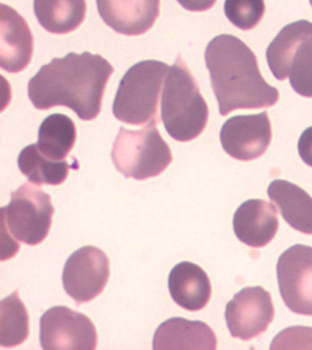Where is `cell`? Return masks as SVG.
Segmentation results:
<instances>
[{"label":"cell","instance_id":"obj_9","mask_svg":"<svg viewBox=\"0 0 312 350\" xmlns=\"http://www.w3.org/2000/svg\"><path fill=\"white\" fill-rule=\"evenodd\" d=\"M110 276V262L102 250L85 246L70 254L62 272L65 292L76 305L90 302L102 294Z\"/></svg>","mask_w":312,"mask_h":350},{"label":"cell","instance_id":"obj_25","mask_svg":"<svg viewBox=\"0 0 312 350\" xmlns=\"http://www.w3.org/2000/svg\"><path fill=\"white\" fill-rule=\"evenodd\" d=\"M298 154L305 164L312 167V126L301 134L298 143Z\"/></svg>","mask_w":312,"mask_h":350},{"label":"cell","instance_id":"obj_19","mask_svg":"<svg viewBox=\"0 0 312 350\" xmlns=\"http://www.w3.org/2000/svg\"><path fill=\"white\" fill-rule=\"evenodd\" d=\"M37 21L53 34H67L77 29L86 17V0H34Z\"/></svg>","mask_w":312,"mask_h":350},{"label":"cell","instance_id":"obj_13","mask_svg":"<svg viewBox=\"0 0 312 350\" xmlns=\"http://www.w3.org/2000/svg\"><path fill=\"white\" fill-rule=\"evenodd\" d=\"M97 10L113 31L126 36L146 33L158 20L161 0H96Z\"/></svg>","mask_w":312,"mask_h":350},{"label":"cell","instance_id":"obj_27","mask_svg":"<svg viewBox=\"0 0 312 350\" xmlns=\"http://www.w3.org/2000/svg\"><path fill=\"white\" fill-rule=\"evenodd\" d=\"M309 3H311V7H312V0H311V1H309Z\"/></svg>","mask_w":312,"mask_h":350},{"label":"cell","instance_id":"obj_17","mask_svg":"<svg viewBox=\"0 0 312 350\" xmlns=\"http://www.w3.org/2000/svg\"><path fill=\"white\" fill-rule=\"evenodd\" d=\"M168 284L172 299L186 310H202L211 299L210 278L202 267L194 262L176 265L170 271Z\"/></svg>","mask_w":312,"mask_h":350},{"label":"cell","instance_id":"obj_23","mask_svg":"<svg viewBox=\"0 0 312 350\" xmlns=\"http://www.w3.org/2000/svg\"><path fill=\"white\" fill-rule=\"evenodd\" d=\"M225 16L242 31H250L261 23L265 12L264 0H225Z\"/></svg>","mask_w":312,"mask_h":350},{"label":"cell","instance_id":"obj_16","mask_svg":"<svg viewBox=\"0 0 312 350\" xmlns=\"http://www.w3.org/2000/svg\"><path fill=\"white\" fill-rule=\"evenodd\" d=\"M213 330L200 320L172 317L161 323L153 338L155 350H214Z\"/></svg>","mask_w":312,"mask_h":350},{"label":"cell","instance_id":"obj_3","mask_svg":"<svg viewBox=\"0 0 312 350\" xmlns=\"http://www.w3.org/2000/svg\"><path fill=\"white\" fill-rule=\"evenodd\" d=\"M161 120L173 139L189 142L205 131L209 107L196 80L179 55L164 81Z\"/></svg>","mask_w":312,"mask_h":350},{"label":"cell","instance_id":"obj_22","mask_svg":"<svg viewBox=\"0 0 312 350\" xmlns=\"http://www.w3.org/2000/svg\"><path fill=\"white\" fill-rule=\"evenodd\" d=\"M0 345L3 347H17L29 335V317L18 291L1 301Z\"/></svg>","mask_w":312,"mask_h":350},{"label":"cell","instance_id":"obj_5","mask_svg":"<svg viewBox=\"0 0 312 350\" xmlns=\"http://www.w3.org/2000/svg\"><path fill=\"white\" fill-rule=\"evenodd\" d=\"M271 72L289 79L296 93L312 98V23L301 20L285 26L267 50Z\"/></svg>","mask_w":312,"mask_h":350},{"label":"cell","instance_id":"obj_8","mask_svg":"<svg viewBox=\"0 0 312 350\" xmlns=\"http://www.w3.org/2000/svg\"><path fill=\"white\" fill-rule=\"evenodd\" d=\"M40 342L45 350H94L99 336L86 314L58 306L40 317Z\"/></svg>","mask_w":312,"mask_h":350},{"label":"cell","instance_id":"obj_14","mask_svg":"<svg viewBox=\"0 0 312 350\" xmlns=\"http://www.w3.org/2000/svg\"><path fill=\"white\" fill-rule=\"evenodd\" d=\"M0 65L10 73H18L31 64L34 38L25 18L8 5L1 4Z\"/></svg>","mask_w":312,"mask_h":350},{"label":"cell","instance_id":"obj_26","mask_svg":"<svg viewBox=\"0 0 312 350\" xmlns=\"http://www.w3.org/2000/svg\"><path fill=\"white\" fill-rule=\"evenodd\" d=\"M183 9L192 12H203L211 9L217 0H177Z\"/></svg>","mask_w":312,"mask_h":350},{"label":"cell","instance_id":"obj_1","mask_svg":"<svg viewBox=\"0 0 312 350\" xmlns=\"http://www.w3.org/2000/svg\"><path fill=\"white\" fill-rule=\"evenodd\" d=\"M115 72L99 54L68 53L43 65L28 83L29 98L38 110L72 109L83 121L100 115L108 81Z\"/></svg>","mask_w":312,"mask_h":350},{"label":"cell","instance_id":"obj_12","mask_svg":"<svg viewBox=\"0 0 312 350\" xmlns=\"http://www.w3.org/2000/svg\"><path fill=\"white\" fill-rule=\"evenodd\" d=\"M272 139L268 112L228 119L220 132L222 148L233 159L251 161L265 153Z\"/></svg>","mask_w":312,"mask_h":350},{"label":"cell","instance_id":"obj_21","mask_svg":"<svg viewBox=\"0 0 312 350\" xmlns=\"http://www.w3.org/2000/svg\"><path fill=\"white\" fill-rule=\"evenodd\" d=\"M77 138L76 126L69 116L53 113L40 124L38 148L48 159L62 161L72 151Z\"/></svg>","mask_w":312,"mask_h":350},{"label":"cell","instance_id":"obj_2","mask_svg":"<svg viewBox=\"0 0 312 350\" xmlns=\"http://www.w3.org/2000/svg\"><path fill=\"white\" fill-rule=\"evenodd\" d=\"M205 58L220 115L271 107L278 103V89L265 81L256 54L237 37L222 34L213 38Z\"/></svg>","mask_w":312,"mask_h":350},{"label":"cell","instance_id":"obj_24","mask_svg":"<svg viewBox=\"0 0 312 350\" xmlns=\"http://www.w3.org/2000/svg\"><path fill=\"white\" fill-rule=\"evenodd\" d=\"M271 349H312V327H291L274 338Z\"/></svg>","mask_w":312,"mask_h":350},{"label":"cell","instance_id":"obj_7","mask_svg":"<svg viewBox=\"0 0 312 350\" xmlns=\"http://www.w3.org/2000/svg\"><path fill=\"white\" fill-rule=\"evenodd\" d=\"M54 207L50 195L39 187L27 183L12 193V202L1 208L2 235L20 248L12 238L28 244L38 245L47 238Z\"/></svg>","mask_w":312,"mask_h":350},{"label":"cell","instance_id":"obj_18","mask_svg":"<svg viewBox=\"0 0 312 350\" xmlns=\"http://www.w3.org/2000/svg\"><path fill=\"white\" fill-rule=\"evenodd\" d=\"M268 194L293 229L312 235V197L308 192L289 181L276 180L268 187Z\"/></svg>","mask_w":312,"mask_h":350},{"label":"cell","instance_id":"obj_11","mask_svg":"<svg viewBox=\"0 0 312 350\" xmlns=\"http://www.w3.org/2000/svg\"><path fill=\"white\" fill-rule=\"evenodd\" d=\"M224 316L233 338L250 340L264 333L272 323V297L262 286L246 287L227 303Z\"/></svg>","mask_w":312,"mask_h":350},{"label":"cell","instance_id":"obj_6","mask_svg":"<svg viewBox=\"0 0 312 350\" xmlns=\"http://www.w3.org/2000/svg\"><path fill=\"white\" fill-rule=\"evenodd\" d=\"M114 165L126 178L145 180L158 177L172 162L169 145L156 126L140 130L121 126L111 153Z\"/></svg>","mask_w":312,"mask_h":350},{"label":"cell","instance_id":"obj_20","mask_svg":"<svg viewBox=\"0 0 312 350\" xmlns=\"http://www.w3.org/2000/svg\"><path fill=\"white\" fill-rule=\"evenodd\" d=\"M21 172L37 185L58 186L67 180L70 168L78 170V163L68 164L66 160L56 161L43 156L37 144L27 146L18 157Z\"/></svg>","mask_w":312,"mask_h":350},{"label":"cell","instance_id":"obj_15","mask_svg":"<svg viewBox=\"0 0 312 350\" xmlns=\"http://www.w3.org/2000/svg\"><path fill=\"white\" fill-rule=\"evenodd\" d=\"M233 226L238 240L254 248H261L271 243L278 232V211L265 200H246L235 211Z\"/></svg>","mask_w":312,"mask_h":350},{"label":"cell","instance_id":"obj_4","mask_svg":"<svg viewBox=\"0 0 312 350\" xmlns=\"http://www.w3.org/2000/svg\"><path fill=\"white\" fill-rule=\"evenodd\" d=\"M170 66L148 59L130 67L121 79L113 103V115L132 126L159 124V96Z\"/></svg>","mask_w":312,"mask_h":350},{"label":"cell","instance_id":"obj_10","mask_svg":"<svg viewBox=\"0 0 312 350\" xmlns=\"http://www.w3.org/2000/svg\"><path fill=\"white\" fill-rule=\"evenodd\" d=\"M279 291L285 305L302 316H312V247L296 244L276 265Z\"/></svg>","mask_w":312,"mask_h":350}]
</instances>
